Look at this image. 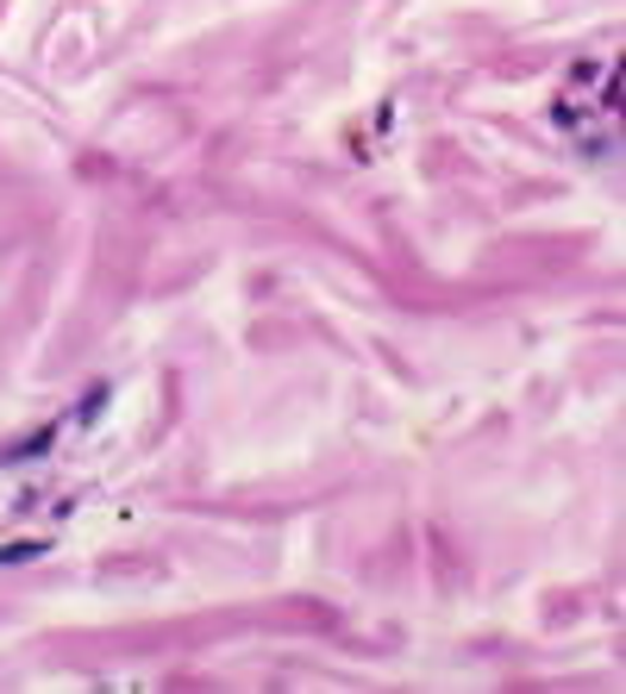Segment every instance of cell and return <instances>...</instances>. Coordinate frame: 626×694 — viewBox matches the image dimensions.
<instances>
[{
	"mask_svg": "<svg viewBox=\"0 0 626 694\" xmlns=\"http://www.w3.org/2000/svg\"><path fill=\"white\" fill-rule=\"evenodd\" d=\"M38 550H45V545H7V550H0V563H25V557H38Z\"/></svg>",
	"mask_w": 626,
	"mask_h": 694,
	"instance_id": "6da1fadb",
	"label": "cell"
}]
</instances>
